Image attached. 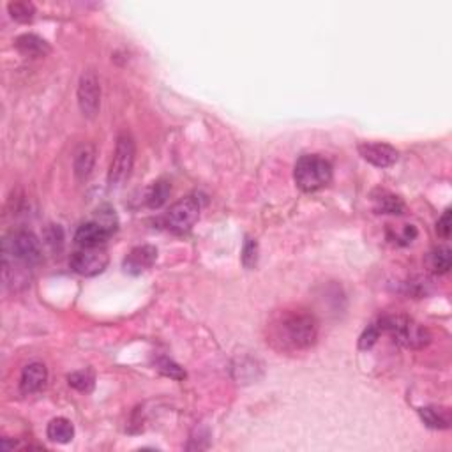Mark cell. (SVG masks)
Returning a JSON list of instances; mask_svg holds the SVG:
<instances>
[{"mask_svg": "<svg viewBox=\"0 0 452 452\" xmlns=\"http://www.w3.org/2000/svg\"><path fill=\"white\" fill-rule=\"evenodd\" d=\"M273 337L283 350H307L316 343L318 322L306 311H288L274 323Z\"/></svg>", "mask_w": 452, "mask_h": 452, "instance_id": "6da1fadb", "label": "cell"}, {"mask_svg": "<svg viewBox=\"0 0 452 452\" xmlns=\"http://www.w3.org/2000/svg\"><path fill=\"white\" fill-rule=\"evenodd\" d=\"M42 260L41 242L32 232H11L2 241V265L31 268Z\"/></svg>", "mask_w": 452, "mask_h": 452, "instance_id": "7a4b0ae2", "label": "cell"}, {"mask_svg": "<svg viewBox=\"0 0 452 452\" xmlns=\"http://www.w3.org/2000/svg\"><path fill=\"white\" fill-rule=\"evenodd\" d=\"M293 179L304 193L320 191L332 180V165L318 154H306L296 163Z\"/></svg>", "mask_w": 452, "mask_h": 452, "instance_id": "3957f363", "label": "cell"}, {"mask_svg": "<svg viewBox=\"0 0 452 452\" xmlns=\"http://www.w3.org/2000/svg\"><path fill=\"white\" fill-rule=\"evenodd\" d=\"M380 330H385L392 336L396 343L406 346V348H422L429 343L431 336H429L428 329L419 325L408 316H401V314H392V316H385L380 320Z\"/></svg>", "mask_w": 452, "mask_h": 452, "instance_id": "277c9868", "label": "cell"}, {"mask_svg": "<svg viewBox=\"0 0 452 452\" xmlns=\"http://www.w3.org/2000/svg\"><path fill=\"white\" fill-rule=\"evenodd\" d=\"M134 156H136V149H134L133 136L127 133L119 134L115 154H113L110 170H108L110 186H122L129 179L134 166Z\"/></svg>", "mask_w": 452, "mask_h": 452, "instance_id": "5b68a950", "label": "cell"}, {"mask_svg": "<svg viewBox=\"0 0 452 452\" xmlns=\"http://www.w3.org/2000/svg\"><path fill=\"white\" fill-rule=\"evenodd\" d=\"M200 218V203L198 200L188 196L182 198L179 202H175L170 207V211L166 212L165 223L170 230L175 234H186L195 226V223Z\"/></svg>", "mask_w": 452, "mask_h": 452, "instance_id": "8992f818", "label": "cell"}, {"mask_svg": "<svg viewBox=\"0 0 452 452\" xmlns=\"http://www.w3.org/2000/svg\"><path fill=\"white\" fill-rule=\"evenodd\" d=\"M71 268L85 277L101 274L108 265V253L103 248H80L71 255Z\"/></svg>", "mask_w": 452, "mask_h": 452, "instance_id": "52a82bcc", "label": "cell"}, {"mask_svg": "<svg viewBox=\"0 0 452 452\" xmlns=\"http://www.w3.org/2000/svg\"><path fill=\"white\" fill-rule=\"evenodd\" d=\"M78 104L85 117L94 119L101 108V83L94 71H85L78 83Z\"/></svg>", "mask_w": 452, "mask_h": 452, "instance_id": "ba28073f", "label": "cell"}, {"mask_svg": "<svg viewBox=\"0 0 452 452\" xmlns=\"http://www.w3.org/2000/svg\"><path fill=\"white\" fill-rule=\"evenodd\" d=\"M360 156L364 157L366 161L371 163L373 166L378 168H387L392 166L398 161L399 152L389 143H380V142H366L359 145Z\"/></svg>", "mask_w": 452, "mask_h": 452, "instance_id": "9c48e42d", "label": "cell"}, {"mask_svg": "<svg viewBox=\"0 0 452 452\" xmlns=\"http://www.w3.org/2000/svg\"><path fill=\"white\" fill-rule=\"evenodd\" d=\"M157 260V250L154 245H138L131 250V253L124 258V271L131 276H138L145 273Z\"/></svg>", "mask_w": 452, "mask_h": 452, "instance_id": "30bf717a", "label": "cell"}, {"mask_svg": "<svg viewBox=\"0 0 452 452\" xmlns=\"http://www.w3.org/2000/svg\"><path fill=\"white\" fill-rule=\"evenodd\" d=\"M48 371L47 366L41 362H32V364L25 366L22 371V378H19V389L24 394H35V392L42 391L47 385Z\"/></svg>", "mask_w": 452, "mask_h": 452, "instance_id": "8fae6325", "label": "cell"}, {"mask_svg": "<svg viewBox=\"0 0 452 452\" xmlns=\"http://www.w3.org/2000/svg\"><path fill=\"white\" fill-rule=\"evenodd\" d=\"M110 232L104 228L103 225H99L97 221H88L83 223V225L78 228L76 235H74V241L80 248H101L104 242L110 237Z\"/></svg>", "mask_w": 452, "mask_h": 452, "instance_id": "7c38bea8", "label": "cell"}, {"mask_svg": "<svg viewBox=\"0 0 452 452\" xmlns=\"http://www.w3.org/2000/svg\"><path fill=\"white\" fill-rule=\"evenodd\" d=\"M15 45L16 48H18L19 54H24L25 57H34V58L45 57V55H48L51 51L50 45L35 34L19 35V38L15 41Z\"/></svg>", "mask_w": 452, "mask_h": 452, "instance_id": "4fadbf2b", "label": "cell"}, {"mask_svg": "<svg viewBox=\"0 0 452 452\" xmlns=\"http://www.w3.org/2000/svg\"><path fill=\"white\" fill-rule=\"evenodd\" d=\"M94 163H96V150L90 143H85L74 154V175L80 180H85L92 173Z\"/></svg>", "mask_w": 452, "mask_h": 452, "instance_id": "5bb4252c", "label": "cell"}, {"mask_svg": "<svg viewBox=\"0 0 452 452\" xmlns=\"http://www.w3.org/2000/svg\"><path fill=\"white\" fill-rule=\"evenodd\" d=\"M373 203H375V211L378 214H392L399 216L405 212V202L399 196L392 195L389 191H378L373 196Z\"/></svg>", "mask_w": 452, "mask_h": 452, "instance_id": "9a60e30c", "label": "cell"}, {"mask_svg": "<svg viewBox=\"0 0 452 452\" xmlns=\"http://www.w3.org/2000/svg\"><path fill=\"white\" fill-rule=\"evenodd\" d=\"M419 415L424 424L431 429H447L451 426V412L440 406H426L419 410Z\"/></svg>", "mask_w": 452, "mask_h": 452, "instance_id": "2e32d148", "label": "cell"}, {"mask_svg": "<svg viewBox=\"0 0 452 452\" xmlns=\"http://www.w3.org/2000/svg\"><path fill=\"white\" fill-rule=\"evenodd\" d=\"M48 438L57 444H70L74 437V426L64 417H57L48 424Z\"/></svg>", "mask_w": 452, "mask_h": 452, "instance_id": "e0dca14e", "label": "cell"}, {"mask_svg": "<svg viewBox=\"0 0 452 452\" xmlns=\"http://www.w3.org/2000/svg\"><path fill=\"white\" fill-rule=\"evenodd\" d=\"M428 265L435 274L449 273V268H451V265H452L451 250H449V248H445V245L435 248V250L431 251V253H429Z\"/></svg>", "mask_w": 452, "mask_h": 452, "instance_id": "ac0fdd59", "label": "cell"}, {"mask_svg": "<svg viewBox=\"0 0 452 452\" xmlns=\"http://www.w3.org/2000/svg\"><path fill=\"white\" fill-rule=\"evenodd\" d=\"M8 11L11 18L19 24H29L35 16V8L32 2H24V0H16V2H9Z\"/></svg>", "mask_w": 452, "mask_h": 452, "instance_id": "d6986e66", "label": "cell"}, {"mask_svg": "<svg viewBox=\"0 0 452 452\" xmlns=\"http://www.w3.org/2000/svg\"><path fill=\"white\" fill-rule=\"evenodd\" d=\"M170 191H172V186H170L166 180H157V182H154L152 188L147 193V203H149V207H161L163 203H166V200H168Z\"/></svg>", "mask_w": 452, "mask_h": 452, "instance_id": "ffe728a7", "label": "cell"}, {"mask_svg": "<svg viewBox=\"0 0 452 452\" xmlns=\"http://www.w3.org/2000/svg\"><path fill=\"white\" fill-rule=\"evenodd\" d=\"M67 382L73 389L80 392H90L96 385V378H94V373L85 369V371H76L73 375L67 376Z\"/></svg>", "mask_w": 452, "mask_h": 452, "instance_id": "44dd1931", "label": "cell"}, {"mask_svg": "<svg viewBox=\"0 0 452 452\" xmlns=\"http://www.w3.org/2000/svg\"><path fill=\"white\" fill-rule=\"evenodd\" d=\"M94 221H97L99 225H103L104 228H106L108 232H110L111 235L115 234L117 232V226H119V221H117V214L115 211L111 207H101L97 209L96 212V218H94Z\"/></svg>", "mask_w": 452, "mask_h": 452, "instance_id": "7402d4cb", "label": "cell"}, {"mask_svg": "<svg viewBox=\"0 0 452 452\" xmlns=\"http://www.w3.org/2000/svg\"><path fill=\"white\" fill-rule=\"evenodd\" d=\"M242 264L245 268H255L258 264V242L253 239H248L242 250Z\"/></svg>", "mask_w": 452, "mask_h": 452, "instance_id": "603a6c76", "label": "cell"}, {"mask_svg": "<svg viewBox=\"0 0 452 452\" xmlns=\"http://www.w3.org/2000/svg\"><path fill=\"white\" fill-rule=\"evenodd\" d=\"M380 332H382V330H380V325H376V323L369 325L368 329H366L364 332H362V336H360V339H359L360 350H369V348H371V346L376 343V339L380 337Z\"/></svg>", "mask_w": 452, "mask_h": 452, "instance_id": "cb8c5ba5", "label": "cell"}, {"mask_svg": "<svg viewBox=\"0 0 452 452\" xmlns=\"http://www.w3.org/2000/svg\"><path fill=\"white\" fill-rule=\"evenodd\" d=\"M157 368H159V371H161L163 375L170 376V378L180 380V378H184V376H186V373L182 371V369H180L179 366L175 364V362H172V360H168V359L159 360V364H157Z\"/></svg>", "mask_w": 452, "mask_h": 452, "instance_id": "d4e9b609", "label": "cell"}, {"mask_svg": "<svg viewBox=\"0 0 452 452\" xmlns=\"http://www.w3.org/2000/svg\"><path fill=\"white\" fill-rule=\"evenodd\" d=\"M45 239H47L48 245H51L54 250H60L62 244H64V232H62L60 226L51 225L45 234Z\"/></svg>", "mask_w": 452, "mask_h": 452, "instance_id": "484cf974", "label": "cell"}, {"mask_svg": "<svg viewBox=\"0 0 452 452\" xmlns=\"http://www.w3.org/2000/svg\"><path fill=\"white\" fill-rule=\"evenodd\" d=\"M451 216H452L451 209H447V211H445L444 214H442V218L438 219V223H437L438 235H440V237H444V239H449V235H451V226H452Z\"/></svg>", "mask_w": 452, "mask_h": 452, "instance_id": "4316f807", "label": "cell"}, {"mask_svg": "<svg viewBox=\"0 0 452 452\" xmlns=\"http://www.w3.org/2000/svg\"><path fill=\"white\" fill-rule=\"evenodd\" d=\"M415 237H417V230H415V226L405 225V228H403L401 235H399L398 239L401 241V244H410Z\"/></svg>", "mask_w": 452, "mask_h": 452, "instance_id": "83f0119b", "label": "cell"}]
</instances>
